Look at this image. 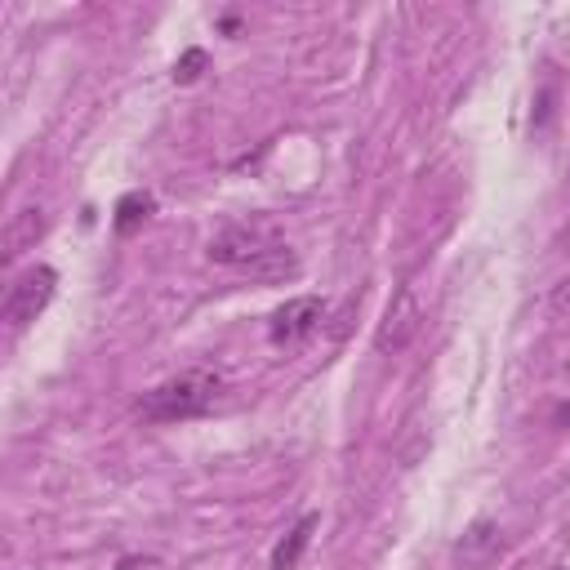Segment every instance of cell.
Returning a JSON list of instances; mask_svg holds the SVG:
<instances>
[{"label":"cell","instance_id":"obj_1","mask_svg":"<svg viewBox=\"0 0 570 570\" xmlns=\"http://www.w3.org/2000/svg\"><path fill=\"white\" fill-rule=\"evenodd\" d=\"M223 383L214 370H183L165 383H156L151 392H142L138 414L151 423H178V419H196L218 401Z\"/></svg>","mask_w":570,"mask_h":570},{"label":"cell","instance_id":"obj_2","mask_svg":"<svg viewBox=\"0 0 570 570\" xmlns=\"http://www.w3.org/2000/svg\"><path fill=\"white\" fill-rule=\"evenodd\" d=\"M281 245H285V240H281L276 223H267V218H249V223H227L218 236H209L205 254H209L214 263H223V267H240V272L254 276Z\"/></svg>","mask_w":570,"mask_h":570},{"label":"cell","instance_id":"obj_3","mask_svg":"<svg viewBox=\"0 0 570 570\" xmlns=\"http://www.w3.org/2000/svg\"><path fill=\"white\" fill-rule=\"evenodd\" d=\"M53 285H58V272H53V267H45V263L27 267V272H22V276L9 285V294H4V307H0L4 325H9V330L31 325V321H36V316L49 307Z\"/></svg>","mask_w":570,"mask_h":570},{"label":"cell","instance_id":"obj_4","mask_svg":"<svg viewBox=\"0 0 570 570\" xmlns=\"http://www.w3.org/2000/svg\"><path fill=\"white\" fill-rule=\"evenodd\" d=\"M419 330H423V303H419V294H414L410 285H401V289L387 298V307H383V321H379V330H374V347H379L383 356H396V352H405V347L414 343Z\"/></svg>","mask_w":570,"mask_h":570},{"label":"cell","instance_id":"obj_5","mask_svg":"<svg viewBox=\"0 0 570 570\" xmlns=\"http://www.w3.org/2000/svg\"><path fill=\"white\" fill-rule=\"evenodd\" d=\"M321 321H325V303H321L316 294H298V298H285V303L272 312L267 334H272L276 347H294V343L312 338V334L321 330Z\"/></svg>","mask_w":570,"mask_h":570},{"label":"cell","instance_id":"obj_6","mask_svg":"<svg viewBox=\"0 0 570 570\" xmlns=\"http://www.w3.org/2000/svg\"><path fill=\"white\" fill-rule=\"evenodd\" d=\"M499 557H503V530L490 517H476L463 530V539L454 543V566L459 570H490Z\"/></svg>","mask_w":570,"mask_h":570},{"label":"cell","instance_id":"obj_7","mask_svg":"<svg viewBox=\"0 0 570 570\" xmlns=\"http://www.w3.org/2000/svg\"><path fill=\"white\" fill-rule=\"evenodd\" d=\"M45 209L40 205H27V209H18L9 223H4V232H0V258L4 263H13L18 254H27L40 236H45Z\"/></svg>","mask_w":570,"mask_h":570},{"label":"cell","instance_id":"obj_8","mask_svg":"<svg viewBox=\"0 0 570 570\" xmlns=\"http://www.w3.org/2000/svg\"><path fill=\"white\" fill-rule=\"evenodd\" d=\"M316 525H321V517H316V512H303V517L294 521V530L276 543V552H272V570H298V561H303V552H307Z\"/></svg>","mask_w":570,"mask_h":570},{"label":"cell","instance_id":"obj_9","mask_svg":"<svg viewBox=\"0 0 570 570\" xmlns=\"http://www.w3.org/2000/svg\"><path fill=\"white\" fill-rule=\"evenodd\" d=\"M147 214H151V196H147V191H129V196H120V205H116V232L129 236Z\"/></svg>","mask_w":570,"mask_h":570},{"label":"cell","instance_id":"obj_10","mask_svg":"<svg viewBox=\"0 0 570 570\" xmlns=\"http://www.w3.org/2000/svg\"><path fill=\"white\" fill-rule=\"evenodd\" d=\"M200 71H205V49H187V53L174 62V80H178V85H191Z\"/></svg>","mask_w":570,"mask_h":570},{"label":"cell","instance_id":"obj_11","mask_svg":"<svg viewBox=\"0 0 570 570\" xmlns=\"http://www.w3.org/2000/svg\"><path fill=\"white\" fill-rule=\"evenodd\" d=\"M116 570H169V566L156 561V557H142V552H125V557L116 561Z\"/></svg>","mask_w":570,"mask_h":570}]
</instances>
